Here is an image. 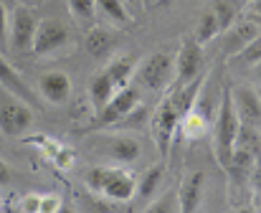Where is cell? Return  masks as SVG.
Here are the masks:
<instances>
[{
  "label": "cell",
  "mask_w": 261,
  "mask_h": 213,
  "mask_svg": "<svg viewBox=\"0 0 261 213\" xmlns=\"http://www.w3.org/2000/svg\"><path fill=\"white\" fill-rule=\"evenodd\" d=\"M84 48L89 51V56H94V59H109L112 51H114V38H112V33L107 28L94 25V28H89L87 36H84Z\"/></svg>",
  "instance_id": "obj_18"
},
{
  "label": "cell",
  "mask_w": 261,
  "mask_h": 213,
  "mask_svg": "<svg viewBox=\"0 0 261 213\" xmlns=\"http://www.w3.org/2000/svg\"><path fill=\"white\" fill-rule=\"evenodd\" d=\"M0 87L3 89H8L10 94H15V97H20L23 102H36V97H33V92L28 89V84H25V79L10 66V61L0 54Z\"/></svg>",
  "instance_id": "obj_14"
},
{
  "label": "cell",
  "mask_w": 261,
  "mask_h": 213,
  "mask_svg": "<svg viewBox=\"0 0 261 213\" xmlns=\"http://www.w3.org/2000/svg\"><path fill=\"white\" fill-rule=\"evenodd\" d=\"M239 132H241V119L233 107V94H231V89H223L216 119H213V155L223 170L228 168V163L233 157Z\"/></svg>",
  "instance_id": "obj_2"
},
{
  "label": "cell",
  "mask_w": 261,
  "mask_h": 213,
  "mask_svg": "<svg viewBox=\"0 0 261 213\" xmlns=\"http://www.w3.org/2000/svg\"><path fill=\"white\" fill-rule=\"evenodd\" d=\"M251 13L254 18H261V0H251Z\"/></svg>",
  "instance_id": "obj_34"
},
{
  "label": "cell",
  "mask_w": 261,
  "mask_h": 213,
  "mask_svg": "<svg viewBox=\"0 0 261 213\" xmlns=\"http://www.w3.org/2000/svg\"><path fill=\"white\" fill-rule=\"evenodd\" d=\"M256 20V25H259V31H261V18H254Z\"/></svg>",
  "instance_id": "obj_39"
},
{
  "label": "cell",
  "mask_w": 261,
  "mask_h": 213,
  "mask_svg": "<svg viewBox=\"0 0 261 213\" xmlns=\"http://www.w3.org/2000/svg\"><path fill=\"white\" fill-rule=\"evenodd\" d=\"M211 10L216 13V18H218V23H221V28H223V31H228V28L236 23L239 10H236L228 0H213V3H211Z\"/></svg>",
  "instance_id": "obj_24"
},
{
  "label": "cell",
  "mask_w": 261,
  "mask_h": 213,
  "mask_svg": "<svg viewBox=\"0 0 261 213\" xmlns=\"http://www.w3.org/2000/svg\"><path fill=\"white\" fill-rule=\"evenodd\" d=\"M228 3H231L236 10H244L246 5H251V0H228Z\"/></svg>",
  "instance_id": "obj_33"
},
{
  "label": "cell",
  "mask_w": 261,
  "mask_h": 213,
  "mask_svg": "<svg viewBox=\"0 0 261 213\" xmlns=\"http://www.w3.org/2000/svg\"><path fill=\"white\" fill-rule=\"evenodd\" d=\"M205 193V173L203 170H193L182 178L180 188H177V206L180 213H198L200 201Z\"/></svg>",
  "instance_id": "obj_12"
},
{
  "label": "cell",
  "mask_w": 261,
  "mask_h": 213,
  "mask_svg": "<svg viewBox=\"0 0 261 213\" xmlns=\"http://www.w3.org/2000/svg\"><path fill=\"white\" fill-rule=\"evenodd\" d=\"M59 213H76V211H74L71 206H66V203H64V206H61V211H59Z\"/></svg>",
  "instance_id": "obj_38"
},
{
  "label": "cell",
  "mask_w": 261,
  "mask_h": 213,
  "mask_svg": "<svg viewBox=\"0 0 261 213\" xmlns=\"http://www.w3.org/2000/svg\"><path fill=\"white\" fill-rule=\"evenodd\" d=\"M180 122H182V114L177 112V104L170 94L165 102H160V107L152 114V137H155V147L163 155V160H168V155H170L175 132L180 129Z\"/></svg>",
  "instance_id": "obj_4"
},
{
  "label": "cell",
  "mask_w": 261,
  "mask_h": 213,
  "mask_svg": "<svg viewBox=\"0 0 261 213\" xmlns=\"http://www.w3.org/2000/svg\"><path fill=\"white\" fill-rule=\"evenodd\" d=\"M256 211H259V213H261V208H256Z\"/></svg>",
  "instance_id": "obj_41"
},
{
  "label": "cell",
  "mask_w": 261,
  "mask_h": 213,
  "mask_svg": "<svg viewBox=\"0 0 261 213\" xmlns=\"http://www.w3.org/2000/svg\"><path fill=\"white\" fill-rule=\"evenodd\" d=\"M33 127V112L20 97H0V132L5 137H23Z\"/></svg>",
  "instance_id": "obj_5"
},
{
  "label": "cell",
  "mask_w": 261,
  "mask_h": 213,
  "mask_svg": "<svg viewBox=\"0 0 261 213\" xmlns=\"http://www.w3.org/2000/svg\"><path fill=\"white\" fill-rule=\"evenodd\" d=\"M36 31H38V18L33 15V10H31V8H25V5H18V8L10 13L8 46H10L15 54L31 51V48H33Z\"/></svg>",
  "instance_id": "obj_6"
},
{
  "label": "cell",
  "mask_w": 261,
  "mask_h": 213,
  "mask_svg": "<svg viewBox=\"0 0 261 213\" xmlns=\"http://www.w3.org/2000/svg\"><path fill=\"white\" fill-rule=\"evenodd\" d=\"M135 79H137L140 89H147V92H163V89L173 87L175 84V59L168 56L165 51L150 54L137 66Z\"/></svg>",
  "instance_id": "obj_3"
},
{
  "label": "cell",
  "mask_w": 261,
  "mask_h": 213,
  "mask_svg": "<svg viewBox=\"0 0 261 213\" xmlns=\"http://www.w3.org/2000/svg\"><path fill=\"white\" fill-rule=\"evenodd\" d=\"M41 94L46 97V102L51 104H66L71 99V79L64 71H46L38 79Z\"/></svg>",
  "instance_id": "obj_13"
},
{
  "label": "cell",
  "mask_w": 261,
  "mask_h": 213,
  "mask_svg": "<svg viewBox=\"0 0 261 213\" xmlns=\"http://www.w3.org/2000/svg\"><path fill=\"white\" fill-rule=\"evenodd\" d=\"M69 41V31L64 23L54 20V18H46V20H38V31H36V38H33V54L36 56H48L54 51H59L61 46H66Z\"/></svg>",
  "instance_id": "obj_9"
},
{
  "label": "cell",
  "mask_w": 261,
  "mask_h": 213,
  "mask_svg": "<svg viewBox=\"0 0 261 213\" xmlns=\"http://www.w3.org/2000/svg\"><path fill=\"white\" fill-rule=\"evenodd\" d=\"M119 89L114 87V82L109 79V74L101 69L94 79H91V84H89V102H91V109H94V114L96 112H101L104 107L112 102V97L117 94Z\"/></svg>",
  "instance_id": "obj_15"
},
{
  "label": "cell",
  "mask_w": 261,
  "mask_h": 213,
  "mask_svg": "<svg viewBox=\"0 0 261 213\" xmlns=\"http://www.w3.org/2000/svg\"><path fill=\"white\" fill-rule=\"evenodd\" d=\"M254 76H256V82H261V61L254 66Z\"/></svg>",
  "instance_id": "obj_36"
},
{
  "label": "cell",
  "mask_w": 261,
  "mask_h": 213,
  "mask_svg": "<svg viewBox=\"0 0 261 213\" xmlns=\"http://www.w3.org/2000/svg\"><path fill=\"white\" fill-rule=\"evenodd\" d=\"M10 180H13V170H10V165L5 160H0V188L8 185Z\"/></svg>",
  "instance_id": "obj_31"
},
{
  "label": "cell",
  "mask_w": 261,
  "mask_h": 213,
  "mask_svg": "<svg viewBox=\"0 0 261 213\" xmlns=\"http://www.w3.org/2000/svg\"><path fill=\"white\" fill-rule=\"evenodd\" d=\"M0 213H3V196H0Z\"/></svg>",
  "instance_id": "obj_40"
},
{
  "label": "cell",
  "mask_w": 261,
  "mask_h": 213,
  "mask_svg": "<svg viewBox=\"0 0 261 213\" xmlns=\"http://www.w3.org/2000/svg\"><path fill=\"white\" fill-rule=\"evenodd\" d=\"M66 5L76 20H94L96 18V0H66Z\"/></svg>",
  "instance_id": "obj_26"
},
{
  "label": "cell",
  "mask_w": 261,
  "mask_h": 213,
  "mask_svg": "<svg viewBox=\"0 0 261 213\" xmlns=\"http://www.w3.org/2000/svg\"><path fill=\"white\" fill-rule=\"evenodd\" d=\"M99 142H101L99 150H101L107 157H112L114 163H119V165L135 163V160H140V155H142L140 142H137L135 137H129V135H109V137H99Z\"/></svg>",
  "instance_id": "obj_11"
},
{
  "label": "cell",
  "mask_w": 261,
  "mask_h": 213,
  "mask_svg": "<svg viewBox=\"0 0 261 213\" xmlns=\"http://www.w3.org/2000/svg\"><path fill=\"white\" fill-rule=\"evenodd\" d=\"M251 185H254V191L261 196V150L259 155H256V165H254V173H251Z\"/></svg>",
  "instance_id": "obj_30"
},
{
  "label": "cell",
  "mask_w": 261,
  "mask_h": 213,
  "mask_svg": "<svg viewBox=\"0 0 261 213\" xmlns=\"http://www.w3.org/2000/svg\"><path fill=\"white\" fill-rule=\"evenodd\" d=\"M18 208L20 213H41V193H25Z\"/></svg>",
  "instance_id": "obj_27"
},
{
  "label": "cell",
  "mask_w": 261,
  "mask_h": 213,
  "mask_svg": "<svg viewBox=\"0 0 261 213\" xmlns=\"http://www.w3.org/2000/svg\"><path fill=\"white\" fill-rule=\"evenodd\" d=\"M231 94H233V107L241 124L261 129V92L251 87H236L231 89Z\"/></svg>",
  "instance_id": "obj_10"
},
{
  "label": "cell",
  "mask_w": 261,
  "mask_h": 213,
  "mask_svg": "<svg viewBox=\"0 0 261 213\" xmlns=\"http://www.w3.org/2000/svg\"><path fill=\"white\" fill-rule=\"evenodd\" d=\"M137 104H140V89H137V87L129 84V87L119 89V92L112 97L109 104L104 107L101 112L94 114V127L101 129V127H112V124L127 119V117L137 109Z\"/></svg>",
  "instance_id": "obj_8"
},
{
  "label": "cell",
  "mask_w": 261,
  "mask_h": 213,
  "mask_svg": "<svg viewBox=\"0 0 261 213\" xmlns=\"http://www.w3.org/2000/svg\"><path fill=\"white\" fill-rule=\"evenodd\" d=\"M41 142H43V147H46L48 157H51L59 168H71V165H74L76 155H74V150H71V147H66V145H61V142H56V140H48V137H43Z\"/></svg>",
  "instance_id": "obj_22"
},
{
  "label": "cell",
  "mask_w": 261,
  "mask_h": 213,
  "mask_svg": "<svg viewBox=\"0 0 261 213\" xmlns=\"http://www.w3.org/2000/svg\"><path fill=\"white\" fill-rule=\"evenodd\" d=\"M8 31H10V13L8 8L0 3V46H8Z\"/></svg>",
  "instance_id": "obj_29"
},
{
  "label": "cell",
  "mask_w": 261,
  "mask_h": 213,
  "mask_svg": "<svg viewBox=\"0 0 261 213\" xmlns=\"http://www.w3.org/2000/svg\"><path fill=\"white\" fill-rule=\"evenodd\" d=\"M64 206V201L56 196V193H46L41 196V213H59Z\"/></svg>",
  "instance_id": "obj_28"
},
{
  "label": "cell",
  "mask_w": 261,
  "mask_h": 213,
  "mask_svg": "<svg viewBox=\"0 0 261 213\" xmlns=\"http://www.w3.org/2000/svg\"><path fill=\"white\" fill-rule=\"evenodd\" d=\"M259 61H261V36L254 38L249 46H244L236 56H231V64H236V66H241V69H244V66H251V69H254Z\"/></svg>",
  "instance_id": "obj_23"
},
{
  "label": "cell",
  "mask_w": 261,
  "mask_h": 213,
  "mask_svg": "<svg viewBox=\"0 0 261 213\" xmlns=\"http://www.w3.org/2000/svg\"><path fill=\"white\" fill-rule=\"evenodd\" d=\"M124 3H127V8H137L142 0H124Z\"/></svg>",
  "instance_id": "obj_37"
},
{
  "label": "cell",
  "mask_w": 261,
  "mask_h": 213,
  "mask_svg": "<svg viewBox=\"0 0 261 213\" xmlns=\"http://www.w3.org/2000/svg\"><path fill=\"white\" fill-rule=\"evenodd\" d=\"M261 31L256 25V20H241V23H233L228 28V41H226V51L231 56H236L244 46H249L254 38H259Z\"/></svg>",
  "instance_id": "obj_16"
},
{
  "label": "cell",
  "mask_w": 261,
  "mask_h": 213,
  "mask_svg": "<svg viewBox=\"0 0 261 213\" xmlns=\"http://www.w3.org/2000/svg\"><path fill=\"white\" fill-rule=\"evenodd\" d=\"M163 175H165V160L163 163H158V165H152V168H147L145 170V175L137 180V201H150L152 198V193L160 188V183H163Z\"/></svg>",
  "instance_id": "obj_19"
},
{
  "label": "cell",
  "mask_w": 261,
  "mask_h": 213,
  "mask_svg": "<svg viewBox=\"0 0 261 213\" xmlns=\"http://www.w3.org/2000/svg\"><path fill=\"white\" fill-rule=\"evenodd\" d=\"M96 15H101L104 20H109L114 25L132 23V15H129V8L124 0H96Z\"/></svg>",
  "instance_id": "obj_20"
},
{
  "label": "cell",
  "mask_w": 261,
  "mask_h": 213,
  "mask_svg": "<svg viewBox=\"0 0 261 213\" xmlns=\"http://www.w3.org/2000/svg\"><path fill=\"white\" fill-rule=\"evenodd\" d=\"M203 71V46L195 41V36H185L180 43V51L175 56V84L182 87L198 79Z\"/></svg>",
  "instance_id": "obj_7"
},
{
  "label": "cell",
  "mask_w": 261,
  "mask_h": 213,
  "mask_svg": "<svg viewBox=\"0 0 261 213\" xmlns=\"http://www.w3.org/2000/svg\"><path fill=\"white\" fill-rule=\"evenodd\" d=\"M236 213H259V211H256L254 206H241V208H239Z\"/></svg>",
  "instance_id": "obj_35"
},
{
  "label": "cell",
  "mask_w": 261,
  "mask_h": 213,
  "mask_svg": "<svg viewBox=\"0 0 261 213\" xmlns=\"http://www.w3.org/2000/svg\"><path fill=\"white\" fill-rule=\"evenodd\" d=\"M218 33H223V28H221V23H218V18H216V13L208 8L200 18H198V25H195V41L200 43V46H205L208 41H213Z\"/></svg>",
  "instance_id": "obj_21"
},
{
  "label": "cell",
  "mask_w": 261,
  "mask_h": 213,
  "mask_svg": "<svg viewBox=\"0 0 261 213\" xmlns=\"http://www.w3.org/2000/svg\"><path fill=\"white\" fill-rule=\"evenodd\" d=\"M142 213H180V206H177V193L175 191H168L163 193L160 198H155Z\"/></svg>",
  "instance_id": "obj_25"
},
{
  "label": "cell",
  "mask_w": 261,
  "mask_h": 213,
  "mask_svg": "<svg viewBox=\"0 0 261 213\" xmlns=\"http://www.w3.org/2000/svg\"><path fill=\"white\" fill-rule=\"evenodd\" d=\"M87 213H112L109 208H104V203H91L87 208Z\"/></svg>",
  "instance_id": "obj_32"
},
{
  "label": "cell",
  "mask_w": 261,
  "mask_h": 213,
  "mask_svg": "<svg viewBox=\"0 0 261 213\" xmlns=\"http://www.w3.org/2000/svg\"><path fill=\"white\" fill-rule=\"evenodd\" d=\"M104 71L109 74V79L114 82V87L117 89H124V87H129L132 84V79H135V74H137V61H135V56H117V59H112L107 66H104Z\"/></svg>",
  "instance_id": "obj_17"
},
{
  "label": "cell",
  "mask_w": 261,
  "mask_h": 213,
  "mask_svg": "<svg viewBox=\"0 0 261 213\" xmlns=\"http://www.w3.org/2000/svg\"><path fill=\"white\" fill-rule=\"evenodd\" d=\"M87 185L112 203H129L137 196V178L124 165H96L87 173Z\"/></svg>",
  "instance_id": "obj_1"
}]
</instances>
